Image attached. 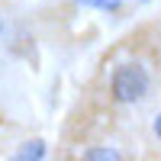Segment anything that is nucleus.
<instances>
[{"label":"nucleus","instance_id":"nucleus-1","mask_svg":"<svg viewBox=\"0 0 161 161\" xmlns=\"http://www.w3.org/2000/svg\"><path fill=\"white\" fill-rule=\"evenodd\" d=\"M148 90V74H145L142 64L136 61H126V64H116L113 77H110V93L116 103H139Z\"/></svg>","mask_w":161,"mask_h":161},{"label":"nucleus","instance_id":"nucleus-2","mask_svg":"<svg viewBox=\"0 0 161 161\" xmlns=\"http://www.w3.org/2000/svg\"><path fill=\"white\" fill-rule=\"evenodd\" d=\"M42 155H45V142L32 139V142H26V145H23V148L13 155L10 161H42Z\"/></svg>","mask_w":161,"mask_h":161},{"label":"nucleus","instance_id":"nucleus-3","mask_svg":"<svg viewBox=\"0 0 161 161\" xmlns=\"http://www.w3.org/2000/svg\"><path fill=\"white\" fill-rule=\"evenodd\" d=\"M80 161H123V155H119L116 148H110V145H97V148L84 152Z\"/></svg>","mask_w":161,"mask_h":161},{"label":"nucleus","instance_id":"nucleus-4","mask_svg":"<svg viewBox=\"0 0 161 161\" xmlns=\"http://www.w3.org/2000/svg\"><path fill=\"white\" fill-rule=\"evenodd\" d=\"M77 3H84V7H97V10H119V3L123 0H77Z\"/></svg>","mask_w":161,"mask_h":161},{"label":"nucleus","instance_id":"nucleus-5","mask_svg":"<svg viewBox=\"0 0 161 161\" xmlns=\"http://www.w3.org/2000/svg\"><path fill=\"white\" fill-rule=\"evenodd\" d=\"M155 136H158V139H161V113H158V116H155Z\"/></svg>","mask_w":161,"mask_h":161}]
</instances>
